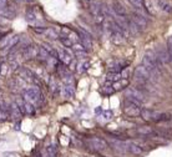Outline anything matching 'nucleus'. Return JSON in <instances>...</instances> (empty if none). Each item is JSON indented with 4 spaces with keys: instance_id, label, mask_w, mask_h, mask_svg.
Segmentation results:
<instances>
[{
    "instance_id": "37",
    "label": "nucleus",
    "mask_w": 172,
    "mask_h": 157,
    "mask_svg": "<svg viewBox=\"0 0 172 157\" xmlns=\"http://www.w3.org/2000/svg\"><path fill=\"white\" fill-rule=\"evenodd\" d=\"M81 2H84V4H90L91 2V0H80Z\"/></svg>"
},
{
    "instance_id": "27",
    "label": "nucleus",
    "mask_w": 172,
    "mask_h": 157,
    "mask_svg": "<svg viewBox=\"0 0 172 157\" xmlns=\"http://www.w3.org/2000/svg\"><path fill=\"white\" fill-rule=\"evenodd\" d=\"M160 6H161V9H162L164 11H167V12H171L172 11L171 5H170L169 2H165L164 0H160Z\"/></svg>"
},
{
    "instance_id": "11",
    "label": "nucleus",
    "mask_w": 172,
    "mask_h": 157,
    "mask_svg": "<svg viewBox=\"0 0 172 157\" xmlns=\"http://www.w3.org/2000/svg\"><path fill=\"white\" fill-rule=\"evenodd\" d=\"M125 147H126V151L132 154V155H136V156H140L144 154V149L137 145L136 142H132V141H125Z\"/></svg>"
},
{
    "instance_id": "20",
    "label": "nucleus",
    "mask_w": 172,
    "mask_h": 157,
    "mask_svg": "<svg viewBox=\"0 0 172 157\" xmlns=\"http://www.w3.org/2000/svg\"><path fill=\"white\" fill-rule=\"evenodd\" d=\"M61 91H63V95L68 99H71L74 96V92H75V89H74V85H64L61 87Z\"/></svg>"
},
{
    "instance_id": "8",
    "label": "nucleus",
    "mask_w": 172,
    "mask_h": 157,
    "mask_svg": "<svg viewBox=\"0 0 172 157\" xmlns=\"http://www.w3.org/2000/svg\"><path fill=\"white\" fill-rule=\"evenodd\" d=\"M76 34L79 36V39L81 40V44L84 45V47L87 50H91L92 49V40H91V35L85 31V30H81V29H78L76 30Z\"/></svg>"
},
{
    "instance_id": "1",
    "label": "nucleus",
    "mask_w": 172,
    "mask_h": 157,
    "mask_svg": "<svg viewBox=\"0 0 172 157\" xmlns=\"http://www.w3.org/2000/svg\"><path fill=\"white\" fill-rule=\"evenodd\" d=\"M141 117L145 121H155V122H160V121H167L171 119L170 114L166 112H160V111H155L151 109H144L141 110Z\"/></svg>"
},
{
    "instance_id": "17",
    "label": "nucleus",
    "mask_w": 172,
    "mask_h": 157,
    "mask_svg": "<svg viewBox=\"0 0 172 157\" xmlns=\"http://www.w3.org/2000/svg\"><path fill=\"white\" fill-rule=\"evenodd\" d=\"M18 42H19V36H18V35L9 37V39H8V42L4 45V49H3V52H1V54L5 55L6 52H9V51L11 50V47H14Z\"/></svg>"
},
{
    "instance_id": "12",
    "label": "nucleus",
    "mask_w": 172,
    "mask_h": 157,
    "mask_svg": "<svg viewBox=\"0 0 172 157\" xmlns=\"http://www.w3.org/2000/svg\"><path fill=\"white\" fill-rule=\"evenodd\" d=\"M16 104H18V106L20 107L23 115H24V114H25V115H34V114H35V107H34L31 104H29V102H26V101H23V100H18Z\"/></svg>"
},
{
    "instance_id": "4",
    "label": "nucleus",
    "mask_w": 172,
    "mask_h": 157,
    "mask_svg": "<svg viewBox=\"0 0 172 157\" xmlns=\"http://www.w3.org/2000/svg\"><path fill=\"white\" fill-rule=\"evenodd\" d=\"M135 82L137 85H146L151 79H152V75L150 74V71L144 66V65H140L135 69Z\"/></svg>"
},
{
    "instance_id": "21",
    "label": "nucleus",
    "mask_w": 172,
    "mask_h": 157,
    "mask_svg": "<svg viewBox=\"0 0 172 157\" xmlns=\"http://www.w3.org/2000/svg\"><path fill=\"white\" fill-rule=\"evenodd\" d=\"M44 35L48 37V39H59L60 37V34L54 29V27H46V30H45V32H44Z\"/></svg>"
},
{
    "instance_id": "13",
    "label": "nucleus",
    "mask_w": 172,
    "mask_h": 157,
    "mask_svg": "<svg viewBox=\"0 0 172 157\" xmlns=\"http://www.w3.org/2000/svg\"><path fill=\"white\" fill-rule=\"evenodd\" d=\"M102 2L101 1H91L90 4H89V11H90V14L95 17V16H97L99 14H101L102 12Z\"/></svg>"
},
{
    "instance_id": "29",
    "label": "nucleus",
    "mask_w": 172,
    "mask_h": 157,
    "mask_svg": "<svg viewBox=\"0 0 172 157\" xmlns=\"http://www.w3.org/2000/svg\"><path fill=\"white\" fill-rule=\"evenodd\" d=\"M73 50H74L75 52H78V51H86V49L84 47V45H83L81 42H74Z\"/></svg>"
},
{
    "instance_id": "34",
    "label": "nucleus",
    "mask_w": 172,
    "mask_h": 157,
    "mask_svg": "<svg viewBox=\"0 0 172 157\" xmlns=\"http://www.w3.org/2000/svg\"><path fill=\"white\" fill-rule=\"evenodd\" d=\"M75 56L78 59H84L86 57V51H78V52H75Z\"/></svg>"
},
{
    "instance_id": "36",
    "label": "nucleus",
    "mask_w": 172,
    "mask_h": 157,
    "mask_svg": "<svg viewBox=\"0 0 172 157\" xmlns=\"http://www.w3.org/2000/svg\"><path fill=\"white\" fill-rule=\"evenodd\" d=\"M8 6V0H0V9H6Z\"/></svg>"
},
{
    "instance_id": "28",
    "label": "nucleus",
    "mask_w": 172,
    "mask_h": 157,
    "mask_svg": "<svg viewBox=\"0 0 172 157\" xmlns=\"http://www.w3.org/2000/svg\"><path fill=\"white\" fill-rule=\"evenodd\" d=\"M105 14L104 12H101V14H99L97 16H95L94 19H95V22L97 24V25H101V24H104L105 22Z\"/></svg>"
},
{
    "instance_id": "31",
    "label": "nucleus",
    "mask_w": 172,
    "mask_h": 157,
    "mask_svg": "<svg viewBox=\"0 0 172 157\" xmlns=\"http://www.w3.org/2000/svg\"><path fill=\"white\" fill-rule=\"evenodd\" d=\"M167 51H169L170 59H171V61H172V36H170L169 40H167Z\"/></svg>"
},
{
    "instance_id": "2",
    "label": "nucleus",
    "mask_w": 172,
    "mask_h": 157,
    "mask_svg": "<svg viewBox=\"0 0 172 157\" xmlns=\"http://www.w3.org/2000/svg\"><path fill=\"white\" fill-rule=\"evenodd\" d=\"M85 144L90 150H92L95 152H104L109 147V144L106 142V140H104L101 137H97V136L87 137L85 140Z\"/></svg>"
},
{
    "instance_id": "38",
    "label": "nucleus",
    "mask_w": 172,
    "mask_h": 157,
    "mask_svg": "<svg viewBox=\"0 0 172 157\" xmlns=\"http://www.w3.org/2000/svg\"><path fill=\"white\" fill-rule=\"evenodd\" d=\"M28 1H33V0H28Z\"/></svg>"
},
{
    "instance_id": "9",
    "label": "nucleus",
    "mask_w": 172,
    "mask_h": 157,
    "mask_svg": "<svg viewBox=\"0 0 172 157\" xmlns=\"http://www.w3.org/2000/svg\"><path fill=\"white\" fill-rule=\"evenodd\" d=\"M39 50L40 47L36 45H29L26 47H24L23 50V57L26 60H31V59H36L39 56Z\"/></svg>"
},
{
    "instance_id": "30",
    "label": "nucleus",
    "mask_w": 172,
    "mask_h": 157,
    "mask_svg": "<svg viewBox=\"0 0 172 157\" xmlns=\"http://www.w3.org/2000/svg\"><path fill=\"white\" fill-rule=\"evenodd\" d=\"M102 92L106 94V95H112V94L115 92V90L112 89L111 85H105V86L102 87Z\"/></svg>"
},
{
    "instance_id": "33",
    "label": "nucleus",
    "mask_w": 172,
    "mask_h": 157,
    "mask_svg": "<svg viewBox=\"0 0 172 157\" xmlns=\"http://www.w3.org/2000/svg\"><path fill=\"white\" fill-rule=\"evenodd\" d=\"M33 30H34L36 34H44L45 30H46V27H44V26H35V27H33Z\"/></svg>"
},
{
    "instance_id": "19",
    "label": "nucleus",
    "mask_w": 172,
    "mask_h": 157,
    "mask_svg": "<svg viewBox=\"0 0 172 157\" xmlns=\"http://www.w3.org/2000/svg\"><path fill=\"white\" fill-rule=\"evenodd\" d=\"M111 86H112V89L115 91H120V90H122V89L129 86V80L127 79H121V80H119L116 82H112Z\"/></svg>"
},
{
    "instance_id": "7",
    "label": "nucleus",
    "mask_w": 172,
    "mask_h": 157,
    "mask_svg": "<svg viewBox=\"0 0 172 157\" xmlns=\"http://www.w3.org/2000/svg\"><path fill=\"white\" fill-rule=\"evenodd\" d=\"M125 97L127 100H135V101H139V102H144L145 94L139 87H129L125 91Z\"/></svg>"
},
{
    "instance_id": "32",
    "label": "nucleus",
    "mask_w": 172,
    "mask_h": 157,
    "mask_svg": "<svg viewBox=\"0 0 172 157\" xmlns=\"http://www.w3.org/2000/svg\"><path fill=\"white\" fill-rule=\"evenodd\" d=\"M46 151H48V156L49 157H56V151H55V149H54L53 146L48 147Z\"/></svg>"
},
{
    "instance_id": "22",
    "label": "nucleus",
    "mask_w": 172,
    "mask_h": 157,
    "mask_svg": "<svg viewBox=\"0 0 172 157\" xmlns=\"http://www.w3.org/2000/svg\"><path fill=\"white\" fill-rule=\"evenodd\" d=\"M38 9V6H35ZM36 9H33V7H29L26 10V21L28 22H33L34 20H36L38 15H36Z\"/></svg>"
},
{
    "instance_id": "25",
    "label": "nucleus",
    "mask_w": 172,
    "mask_h": 157,
    "mask_svg": "<svg viewBox=\"0 0 172 157\" xmlns=\"http://www.w3.org/2000/svg\"><path fill=\"white\" fill-rule=\"evenodd\" d=\"M129 1L135 7V10H145V1L144 0H129Z\"/></svg>"
},
{
    "instance_id": "14",
    "label": "nucleus",
    "mask_w": 172,
    "mask_h": 157,
    "mask_svg": "<svg viewBox=\"0 0 172 157\" xmlns=\"http://www.w3.org/2000/svg\"><path fill=\"white\" fill-rule=\"evenodd\" d=\"M112 11H114V14L116 15V16H121V17H126V9L124 7V5L120 2V1H117V0H115L114 2H112Z\"/></svg>"
},
{
    "instance_id": "26",
    "label": "nucleus",
    "mask_w": 172,
    "mask_h": 157,
    "mask_svg": "<svg viewBox=\"0 0 172 157\" xmlns=\"http://www.w3.org/2000/svg\"><path fill=\"white\" fill-rule=\"evenodd\" d=\"M73 32H74V31H73L70 27H68V26H61V27H60V34H61V36H66V37H69Z\"/></svg>"
},
{
    "instance_id": "39",
    "label": "nucleus",
    "mask_w": 172,
    "mask_h": 157,
    "mask_svg": "<svg viewBox=\"0 0 172 157\" xmlns=\"http://www.w3.org/2000/svg\"><path fill=\"white\" fill-rule=\"evenodd\" d=\"M0 66H1V65H0Z\"/></svg>"
},
{
    "instance_id": "15",
    "label": "nucleus",
    "mask_w": 172,
    "mask_h": 157,
    "mask_svg": "<svg viewBox=\"0 0 172 157\" xmlns=\"http://www.w3.org/2000/svg\"><path fill=\"white\" fill-rule=\"evenodd\" d=\"M9 116L15 119V120H19L21 116H23V112L20 110V107L18 106L16 102H13L10 106H9Z\"/></svg>"
},
{
    "instance_id": "10",
    "label": "nucleus",
    "mask_w": 172,
    "mask_h": 157,
    "mask_svg": "<svg viewBox=\"0 0 172 157\" xmlns=\"http://www.w3.org/2000/svg\"><path fill=\"white\" fill-rule=\"evenodd\" d=\"M114 22L116 24V26L124 32V35H127L130 31H129V20L127 17H121V16H114L112 17Z\"/></svg>"
},
{
    "instance_id": "5",
    "label": "nucleus",
    "mask_w": 172,
    "mask_h": 157,
    "mask_svg": "<svg viewBox=\"0 0 172 157\" xmlns=\"http://www.w3.org/2000/svg\"><path fill=\"white\" fill-rule=\"evenodd\" d=\"M124 112L127 117H139L141 116V106L131 100L125 99L124 101Z\"/></svg>"
},
{
    "instance_id": "23",
    "label": "nucleus",
    "mask_w": 172,
    "mask_h": 157,
    "mask_svg": "<svg viewBox=\"0 0 172 157\" xmlns=\"http://www.w3.org/2000/svg\"><path fill=\"white\" fill-rule=\"evenodd\" d=\"M121 79H122V77H121V72H109L107 76H106V80L110 81L111 84H112V82H116V81H119V80H121Z\"/></svg>"
},
{
    "instance_id": "18",
    "label": "nucleus",
    "mask_w": 172,
    "mask_h": 157,
    "mask_svg": "<svg viewBox=\"0 0 172 157\" xmlns=\"http://www.w3.org/2000/svg\"><path fill=\"white\" fill-rule=\"evenodd\" d=\"M129 20V31L132 34V35H139L141 31H142V29L130 17V19H127Z\"/></svg>"
},
{
    "instance_id": "16",
    "label": "nucleus",
    "mask_w": 172,
    "mask_h": 157,
    "mask_svg": "<svg viewBox=\"0 0 172 157\" xmlns=\"http://www.w3.org/2000/svg\"><path fill=\"white\" fill-rule=\"evenodd\" d=\"M136 135H140V136H152L155 135V130L151 127V126H140L137 129H135L134 131Z\"/></svg>"
},
{
    "instance_id": "35",
    "label": "nucleus",
    "mask_w": 172,
    "mask_h": 157,
    "mask_svg": "<svg viewBox=\"0 0 172 157\" xmlns=\"http://www.w3.org/2000/svg\"><path fill=\"white\" fill-rule=\"evenodd\" d=\"M81 67H83V69L80 70L81 72H83V71H86V70L90 67V62H89V61H84V62L81 64Z\"/></svg>"
},
{
    "instance_id": "6",
    "label": "nucleus",
    "mask_w": 172,
    "mask_h": 157,
    "mask_svg": "<svg viewBox=\"0 0 172 157\" xmlns=\"http://www.w3.org/2000/svg\"><path fill=\"white\" fill-rule=\"evenodd\" d=\"M56 49V47H55ZM58 52V59L66 66H69L73 61H74V56L75 54L69 49V47H64V49H56Z\"/></svg>"
},
{
    "instance_id": "24",
    "label": "nucleus",
    "mask_w": 172,
    "mask_h": 157,
    "mask_svg": "<svg viewBox=\"0 0 172 157\" xmlns=\"http://www.w3.org/2000/svg\"><path fill=\"white\" fill-rule=\"evenodd\" d=\"M59 41L61 42V45L64 46V47H73V45H74V41L71 40V39H69V37H66V36H61L60 35V37H59Z\"/></svg>"
},
{
    "instance_id": "3",
    "label": "nucleus",
    "mask_w": 172,
    "mask_h": 157,
    "mask_svg": "<svg viewBox=\"0 0 172 157\" xmlns=\"http://www.w3.org/2000/svg\"><path fill=\"white\" fill-rule=\"evenodd\" d=\"M23 99H24V101L31 104L33 106H36L43 100V95L39 89L31 87V89H26L23 91Z\"/></svg>"
}]
</instances>
